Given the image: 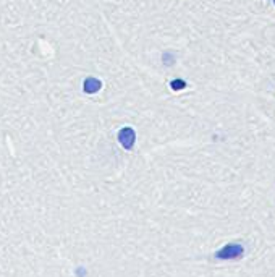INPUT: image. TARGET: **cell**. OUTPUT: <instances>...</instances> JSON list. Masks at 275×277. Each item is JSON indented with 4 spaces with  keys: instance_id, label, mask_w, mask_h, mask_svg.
<instances>
[{
    "instance_id": "1",
    "label": "cell",
    "mask_w": 275,
    "mask_h": 277,
    "mask_svg": "<svg viewBox=\"0 0 275 277\" xmlns=\"http://www.w3.org/2000/svg\"><path fill=\"white\" fill-rule=\"evenodd\" d=\"M243 254H244V246L241 243H228L216 253V258L222 261H230V260H240Z\"/></svg>"
},
{
    "instance_id": "2",
    "label": "cell",
    "mask_w": 275,
    "mask_h": 277,
    "mask_svg": "<svg viewBox=\"0 0 275 277\" xmlns=\"http://www.w3.org/2000/svg\"><path fill=\"white\" fill-rule=\"evenodd\" d=\"M117 138H118L120 145L123 146V149L131 151V149L135 148V143H136V131L131 127H123L118 131Z\"/></svg>"
},
{
    "instance_id": "3",
    "label": "cell",
    "mask_w": 275,
    "mask_h": 277,
    "mask_svg": "<svg viewBox=\"0 0 275 277\" xmlns=\"http://www.w3.org/2000/svg\"><path fill=\"white\" fill-rule=\"evenodd\" d=\"M100 88H102V81H100L99 78H94V76H89L84 80L83 83V89L86 94H96L97 91H100Z\"/></svg>"
},
{
    "instance_id": "4",
    "label": "cell",
    "mask_w": 275,
    "mask_h": 277,
    "mask_svg": "<svg viewBox=\"0 0 275 277\" xmlns=\"http://www.w3.org/2000/svg\"><path fill=\"white\" fill-rule=\"evenodd\" d=\"M170 88L173 91H183L186 88V81L185 80H173L172 83H170Z\"/></svg>"
},
{
    "instance_id": "5",
    "label": "cell",
    "mask_w": 275,
    "mask_h": 277,
    "mask_svg": "<svg viewBox=\"0 0 275 277\" xmlns=\"http://www.w3.org/2000/svg\"><path fill=\"white\" fill-rule=\"evenodd\" d=\"M162 60H164L165 65H173V64H175V55H173L172 52H164Z\"/></svg>"
},
{
    "instance_id": "6",
    "label": "cell",
    "mask_w": 275,
    "mask_h": 277,
    "mask_svg": "<svg viewBox=\"0 0 275 277\" xmlns=\"http://www.w3.org/2000/svg\"><path fill=\"white\" fill-rule=\"evenodd\" d=\"M272 2H273V5H275V0H272Z\"/></svg>"
}]
</instances>
